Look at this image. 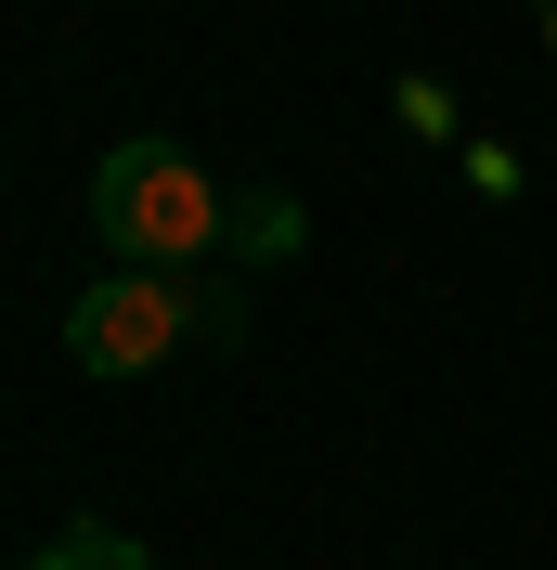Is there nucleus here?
Masks as SVG:
<instances>
[{
  "label": "nucleus",
  "mask_w": 557,
  "mask_h": 570,
  "mask_svg": "<svg viewBox=\"0 0 557 570\" xmlns=\"http://www.w3.org/2000/svg\"><path fill=\"white\" fill-rule=\"evenodd\" d=\"M182 337H195L182 273H130V259H117L105 285H78V312H66V363H78V376H117V390H130V376H156Z\"/></svg>",
  "instance_id": "2"
},
{
  "label": "nucleus",
  "mask_w": 557,
  "mask_h": 570,
  "mask_svg": "<svg viewBox=\"0 0 557 570\" xmlns=\"http://www.w3.org/2000/svg\"><path fill=\"white\" fill-rule=\"evenodd\" d=\"M91 234H105L130 273H195L208 247H234V195H221L182 142L130 130V142H105V169H91Z\"/></svg>",
  "instance_id": "1"
},
{
  "label": "nucleus",
  "mask_w": 557,
  "mask_h": 570,
  "mask_svg": "<svg viewBox=\"0 0 557 570\" xmlns=\"http://www.w3.org/2000/svg\"><path fill=\"white\" fill-rule=\"evenodd\" d=\"M27 570H156V558H143V532H117V519H66Z\"/></svg>",
  "instance_id": "4"
},
{
  "label": "nucleus",
  "mask_w": 557,
  "mask_h": 570,
  "mask_svg": "<svg viewBox=\"0 0 557 570\" xmlns=\"http://www.w3.org/2000/svg\"><path fill=\"white\" fill-rule=\"evenodd\" d=\"M545 39H557V0H545Z\"/></svg>",
  "instance_id": "7"
},
{
  "label": "nucleus",
  "mask_w": 557,
  "mask_h": 570,
  "mask_svg": "<svg viewBox=\"0 0 557 570\" xmlns=\"http://www.w3.org/2000/svg\"><path fill=\"white\" fill-rule=\"evenodd\" d=\"M182 298H195V337H208V351L246 337V273H234V285H221V273H182Z\"/></svg>",
  "instance_id": "5"
},
{
  "label": "nucleus",
  "mask_w": 557,
  "mask_h": 570,
  "mask_svg": "<svg viewBox=\"0 0 557 570\" xmlns=\"http://www.w3.org/2000/svg\"><path fill=\"white\" fill-rule=\"evenodd\" d=\"M299 247H312V208L260 181V195H246V208H234V259H246V273H273V259H299Z\"/></svg>",
  "instance_id": "3"
},
{
  "label": "nucleus",
  "mask_w": 557,
  "mask_h": 570,
  "mask_svg": "<svg viewBox=\"0 0 557 570\" xmlns=\"http://www.w3.org/2000/svg\"><path fill=\"white\" fill-rule=\"evenodd\" d=\"M402 130H416V142H441V130H453V105H441V78H402Z\"/></svg>",
  "instance_id": "6"
}]
</instances>
